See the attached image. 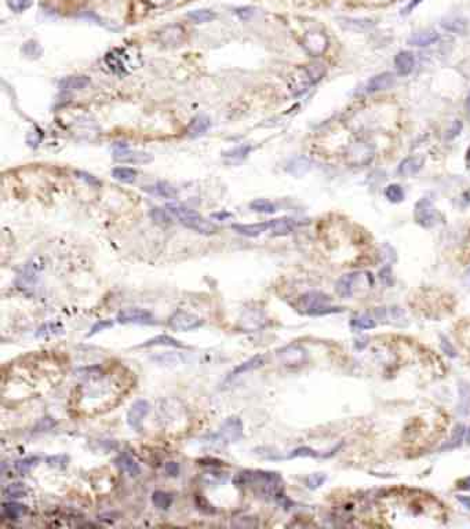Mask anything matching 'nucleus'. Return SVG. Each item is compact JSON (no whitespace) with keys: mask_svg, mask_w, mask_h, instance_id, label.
<instances>
[{"mask_svg":"<svg viewBox=\"0 0 470 529\" xmlns=\"http://www.w3.org/2000/svg\"><path fill=\"white\" fill-rule=\"evenodd\" d=\"M250 207L252 208V211H255V213H261V214H273L274 211H276V207H274L270 201L262 200V199L252 201V203L250 204Z\"/></svg>","mask_w":470,"mask_h":529,"instance_id":"nucleus-35","label":"nucleus"},{"mask_svg":"<svg viewBox=\"0 0 470 529\" xmlns=\"http://www.w3.org/2000/svg\"><path fill=\"white\" fill-rule=\"evenodd\" d=\"M41 270H43V265L40 262H37V261L28 262L24 266L23 270H21V273L18 274V288L23 289V291H28V289L33 288L37 284L39 279H40Z\"/></svg>","mask_w":470,"mask_h":529,"instance_id":"nucleus-7","label":"nucleus"},{"mask_svg":"<svg viewBox=\"0 0 470 529\" xmlns=\"http://www.w3.org/2000/svg\"><path fill=\"white\" fill-rule=\"evenodd\" d=\"M251 152L250 145H244V146H239L234 147L233 151L228 152L225 157H228L230 160H243L244 157H247V155Z\"/></svg>","mask_w":470,"mask_h":529,"instance_id":"nucleus-38","label":"nucleus"},{"mask_svg":"<svg viewBox=\"0 0 470 529\" xmlns=\"http://www.w3.org/2000/svg\"><path fill=\"white\" fill-rule=\"evenodd\" d=\"M436 40H439V33L430 29V31L418 32L415 35H412L408 39V43L412 46H429Z\"/></svg>","mask_w":470,"mask_h":529,"instance_id":"nucleus-24","label":"nucleus"},{"mask_svg":"<svg viewBox=\"0 0 470 529\" xmlns=\"http://www.w3.org/2000/svg\"><path fill=\"white\" fill-rule=\"evenodd\" d=\"M33 0H7V6L14 13H23L32 6Z\"/></svg>","mask_w":470,"mask_h":529,"instance_id":"nucleus-40","label":"nucleus"},{"mask_svg":"<svg viewBox=\"0 0 470 529\" xmlns=\"http://www.w3.org/2000/svg\"><path fill=\"white\" fill-rule=\"evenodd\" d=\"M103 62H105L109 71L119 76L127 75L134 68L133 67L134 65V59L131 57V54L127 53L125 49L111 50L103 57Z\"/></svg>","mask_w":470,"mask_h":529,"instance_id":"nucleus-4","label":"nucleus"},{"mask_svg":"<svg viewBox=\"0 0 470 529\" xmlns=\"http://www.w3.org/2000/svg\"><path fill=\"white\" fill-rule=\"evenodd\" d=\"M37 460H39V459L36 458V456L35 458L31 456V458L21 459V460H17V462H15V469H17L19 473H28L32 467L37 464Z\"/></svg>","mask_w":470,"mask_h":529,"instance_id":"nucleus-39","label":"nucleus"},{"mask_svg":"<svg viewBox=\"0 0 470 529\" xmlns=\"http://www.w3.org/2000/svg\"><path fill=\"white\" fill-rule=\"evenodd\" d=\"M174 498L173 495L164 491H155L152 494V504L157 510H168L173 506Z\"/></svg>","mask_w":470,"mask_h":529,"instance_id":"nucleus-26","label":"nucleus"},{"mask_svg":"<svg viewBox=\"0 0 470 529\" xmlns=\"http://www.w3.org/2000/svg\"><path fill=\"white\" fill-rule=\"evenodd\" d=\"M277 357L280 358L283 364L300 365L301 363H304L306 354H305V350L302 347L291 345V346H286L280 349L277 351Z\"/></svg>","mask_w":470,"mask_h":529,"instance_id":"nucleus-13","label":"nucleus"},{"mask_svg":"<svg viewBox=\"0 0 470 529\" xmlns=\"http://www.w3.org/2000/svg\"><path fill=\"white\" fill-rule=\"evenodd\" d=\"M467 442L470 444V429H469V434H467Z\"/></svg>","mask_w":470,"mask_h":529,"instance_id":"nucleus-59","label":"nucleus"},{"mask_svg":"<svg viewBox=\"0 0 470 529\" xmlns=\"http://www.w3.org/2000/svg\"><path fill=\"white\" fill-rule=\"evenodd\" d=\"M151 346H171L178 347V349H186L184 343H181L178 339L173 338L170 335H157L155 338L148 339L146 342L142 343L141 347H151Z\"/></svg>","mask_w":470,"mask_h":529,"instance_id":"nucleus-20","label":"nucleus"},{"mask_svg":"<svg viewBox=\"0 0 470 529\" xmlns=\"http://www.w3.org/2000/svg\"><path fill=\"white\" fill-rule=\"evenodd\" d=\"M466 281H467V284H470V270L467 271V274H466Z\"/></svg>","mask_w":470,"mask_h":529,"instance_id":"nucleus-56","label":"nucleus"},{"mask_svg":"<svg viewBox=\"0 0 470 529\" xmlns=\"http://www.w3.org/2000/svg\"><path fill=\"white\" fill-rule=\"evenodd\" d=\"M394 84V76L390 72H385L381 75H376L372 77L371 80L368 81L367 90L370 93H375V91H381V90H388Z\"/></svg>","mask_w":470,"mask_h":529,"instance_id":"nucleus-16","label":"nucleus"},{"mask_svg":"<svg viewBox=\"0 0 470 529\" xmlns=\"http://www.w3.org/2000/svg\"><path fill=\"white\" fill-rule=\"evenodd\" d=\"M117 323L120 324H153V316L148 310L143 309H127L120 311L116 317Z\"/></svg>","mask_w":470,"mask_h":529,"instance_id":"nucleus-11","label":"nucleus"},{"mask_svg":"<svg viewBox=\"0 0 470 529\" xmlns=\"http://www.w3.org/2000/svg\"><path fill=\"white\" fill-rule=\"evenodd\" d=\"M167 209L174 217H177L179 222L182 223L185 227H188L190 230H195L196 233H200V235H214V233L218 231V227H217L215 223L202 217L196 211L186 208L184 205L170 204L167 205Z\"/></svg>","mask_w":470,"mask_h":529,"instance_id":"nucleus-1","label":"nucleus"},{"mask_svg":"<svg viewBox=\"0 0 470 529\" xmlns=\"http://www.w3.org/2000/svg\"><path fill=\"white\" fill-rule=\"evenodd\" d=\"M137 170L130 168V167H116L112 170V177L119 182L123 183H133L137 179Z\"/></svg>","mask_w":470,"mask_h":529,"instance_id":"nucleus-28","label":"nucleus"},{"mask_svg":"<svg viewBox=\"0 0 470 529\" xmlns=\"http://www.w3.org/2000/svg\"><path fill=\"white\" fill-rule=\"evenodd\" d=\"M385 196L392 203H400L404 200V192L400 185H389L386 187Z\"/></svg>","mask_w":470,"mask_h":529,"instance_id":"nucleus-34","label":"nucleus"},{"mask_svg":"<svg viewBox=\"0 0 470 529\" xmlns=\"http://www.w3.org/2000/svg\"><path fill=\"white\" fill-rule=\"evenodd\" d=\"M296 456H317L313 449L308 448V447H302L295 451H292L291 455H288V458H296Z\"/></svg>","mask_w":470,"mask_h":529,"instance_id":"nucleus-44","label":"nucleus"},{"mask_svg":"<svg viewBox=\"0 0 470 529\" xmlns=\"http://www.w3.org/2000/svg\"><path fill=\"white\" fill-rule=\"evenodd\" d=\"M76 177L77 178L83 179V181H86L89 185H99V183H101L98 179L95 178L94 175H91V174L89 173H84V171H76Z\"/></svg>","mask_w":470,"mask_h":529,"instance_id":"nucleus-45","label":"nucleus"},{"mask_svg":"<svg viewBox=\"0 0 470 529\" xmlns=\"http://www.w3.org/2000/svg\"><path fill=\"white\" fill-rule=\"evenodd\" d=\"M295 227V221L291 218H280L270 221V230L273 235H287Z\"/></svg>","mask_w":470,"mask_h":529,"instance_id":"nucleus-27","label":"nucleus"},{"mask_svg":"<svg viewBox=\"0 0 470 529\" xmlns=\"http://www.w3.org/2000/svg\"><path fill=\"white\" fill-rule=\"evenodd\" d=\"M236 15H238L240 19H248V18H251L252 15H254V9L252 7H240V9H236Z\"/></svg>","mask_w":470,"mask_h":529,"instance_id":"nucleus-46","label":"nucleus"},{"mask_svg":"<svg viewBox=\"0 0 470 529\" xmlns=\"http://www.w3.org/2000/svg\"><path fill=\"white\" fill-rule=\"evenodd\" d=\"M151 412V404L146 400H137L131 405L129 412H127V425L139 432L142 427V422Z\"/></svg>","mask_w":470,"mask_h":529,"instance_id":"nucleus-8","label":"nucleus"},{"mask_svg":"<svg viewBox=\"0 0 470 529\" xmlns=\"http://www.w3.org/2000/svg\"><path fill=\"white\" fill-rule=\"evenodd\" d=\"M116 462L117 466L120 467L121 470H123L129 477L135 478V477H138L139 474H141V467H139V464L137 463V460H135L131 455L127 454V452H123L121 455H119V458H117Z\"/></svg>","mask_w":470,"mask_h":529,"instance_id":"nucleus-17","label":"nucleus"},{"mask_svg":"<svg viewBox=\"0 0 470 529\" xmlns=\"http://www.w3.org/2000/svg\"><path fill=\"white\" fill-rule=\"evenodd\" d=\"M68 458L65 455H57L47 458V464L51 467H65L68 464Z\"/></svg>","mask_w":470,"mask_h":529,"instance_id":"nucleus-43","label":"nucleus"},{"mask_svg":"<svg viewBox=\"0 0 470 529\" xmlns=\"http://www.w3.org/2000/svg\"><path fill=\"white\" fill-rule=\"evenodd\" d=\"M394 65L400 75H408L414 68V55L410 51H401L394 58Z\"/></svg>","mask_w":470,"mask_h":529,"instance_id":"nucleus-23","label":"nucleus"},{"mask_svg":"<svg viewBox=\"0 0 470 529\" xmlns=\"http://www.w3.org/2000/svg\"><path fill=\"white\" fill-rule=\"evenodd\" d=\"M211 123L208 117H206V116H197L196 119H193L192 124L189 127V134L192 137H199V135L206 133Z\"/></svg>","mask_w":470,"mask_h":529,"instance_id":"nucleus-31","label":"nucleus"},{"mask_svg":"<svg viewBox=\"0 0 470 529\" xmlns=\"http://www.w3.org/2000/svg\"><path fill=\"white\" fill-rule=\"evenodd\" d=\"M151 218L159 225H170L171 223V217L166 209L157 208V207L151 209Z\"/></svg>","mask_w":470,"mask_h":529,"instance_id":"nucleus-36","label":"nucleus"},{"mask_svg":"<svg viewBox=\"0 0 470 529\" xmlns=\"http://www.w3.org/2000/svg\"><path fill=\"white\" fill-rule=\"evenodd\" d=\"M148 2L153 6H161L164 5V3H168L170 0H148Z\"/></svg>","mask_w":470,"mask_h":529,"instance_id":"nucleus-53","label":"nucleus"},{"mask_svg":"<svg viewBox=\"0 0 470 529\" xmlns=\"http://www.w3.org/2000/svg\"><path fill=\"white\" fill-rule=\"evenodd\" d=\"M466 482H467V488H470V478H467V480H466Z\"/></svg>","mask_w":470,"mask_h":529,"instance_id":"nucleus-58","label":"nucleus"},{"mask_svg":"<svg viewBox=\"0 0 470 529\" xmlns=\"http://www.w3.org/2000/svg\"><path fill=\"white\" fill-rule=\"evenodd\" d=\"M302 46L312 55H322L327 50V36L322 31H309L308 33H305Z\"/></svg>","mask_w":470,"mask_h":529,"instance_id":"nucleus-10","label":"nucleus"},{"mask_svg":"<svg viewBox=\"0 0 470 529\" xmlns=\"http://www.w3.org/2000/svg\"><path fill=\"white\" fill-rule=\"evenodd\" d=\"M463 257H465V259H470V235L467 240L465 241V245H463Z\"/></svg>","mask_w":470,"mask_h":529,"instance_id":"nucleus-50","label":"nucleus"},{"mask_svg":"<svg viewBox=\"0 0 470 529\" xmlns=\"http://www.w3.org/2000/svg\"><path fill=\"white\" fill-rule=\"evenodd\" d=\"M421 2L422 0H414V2H411V3L407 6V9H405V13H410L414 7H417V5H419Z\"/></svg>","mask_w":470,"mask_h":529,"instance_id":"nucleus-52","label":"nucleus"},{"mask_svg":"<svg viewBox=\"0 0 470 529\" xmlns=\"http://www.w3.org/2000/svg\"><path fill=\"white\" fill-rule=\"evenodd\" d=\"M326 73V68L322 64H310L308 67L302 68L296 72V75L292 77L290 90L294 95H300L309 89L310 86L322 80V77Z\"/></svg>","mask_w":470,"mask_h":529,"instance_id":"nucleus-2","label":"nucleus"},{"mask_svg":"<svg viewBox=\"0 0 470 529\" xmlns=\"http://www.w3.org/2000/svg\"><path fill=\"white\" fill-rule=\"evenodd\" d=\"M27 47H29L31 49V51H28V53H25L27 55H31V57H37L39 54H40V47H39V45L36 43V41H29V43H27Z\"/></svg>","mask_w":470,"mask_h":529,"instance_id":"nucleus-48","label":"nucleus"},{"mask_svg":"<svg viewBox=\"0 0 470 529\" xmlns=\"http://www.w3.org/2000/svg\"><path fill=\"white\" fill-rule=\"evenodd\" d=\"M466 160H467V163L470 164V147L467 149V156H466Z\"/></svg>","mask_w":470,"mask_h":529,"instance_id":"nucleus-55","label":"nucleus"},{"mask_svg":"<svg viewBox=\"0 0 470 529\" xmlns=\"http://www.w3.org/2000/svg\"><path fill=\"white\" fill-rule=\"evenodd\" d=\"M189 19H192L193 23L203 24V23H211L217 18V14L212 10L208 9H200V10H192L186 14Z\"/></svg>","mask_w":470,"mask_h":529,"instance_id":"nucleus-29","label":"nucleus"},{"mask_svg":"<svg viewBox=\"0 0 470 529\" xmlns=\"http://www.w3.org/2000/svg\"><path fill=\"white\" fill-rule=\"evenodd\" d=\"M459 502L462 503V504H465L467 509H470V498H465V496H459Z\"/></svg>","mask_w":470,"mask_h":529,"instance_id":"nucleus-54","label":"nucleus"},{"mask_svg":"<svg viewBox=\"0 0 470 529\" xmlns=\"http://www.w3.org/2000/svg\"><path fill=\"white\" fill-rule=\"evenodd\" d=\"M301 307L305 309L308 314H324V313H332L336 311L335 307H330L328 297L320 292H308L302 295L300 299Z\"/></svg>","mask_w":470,"mask_h":529,"instance_id":"nucleus-5","label":"nucleus"},{"mask_svg":"<svg viewBox=\"0 0 470 529\" xmlns=\"http://www.w3.org/2000/svg\"><path fill=\"white\" fill-rule=\"evenodd\" d=\"M203 324H204L203 319L193 314V313H188V311L184 310L175 311L168 319V325L171 328L175 329V331H181V332L200 328Z\"/></svg>","mask_w":470,"mask_h":529,"instance_id":"nucleus-6","label":"nucleus"},{"mask_svg":"<svg viewBox=\"0 0 470 529\" xmlns=\"http://www.w3.org/2000/svg\"><path fill=\"white\" fill-rule=\"evenodd\" d=\"M232 227L233 230L238 231L239 235L247 237H257L265 231L270 230V221L269 222L251 223V225H233Z\"/></svg>","mask_w":470,"mask_h":529,"instance_id":"nucleus-14","label":"nucleus"},{"mask_svg":"<svg viewBox=\"0 0 470 529\" xmlns=\"http://www.w3.org/2000/svg\"><path fill=\"white\" fill-rule=\"evenodd\" d=\"M265 364V358L262 356H255L250 358V360L244 361L242 364H239L236 368L233 369L232 372L228 375V380L230 379H234L240 376V375L246 374V372H250V371H254V369L261 368L262 365Z\"/></svg>","mask_w":470,"mask_h":529,"instance_id":"nucleus-15","label":"nucleus"},{"mask_svg":"<svg viewBox=\"0 0 470 529\" xmlns=\"http://www.w3.org/2000/svg\"><path fill=\"white\" fill-rule=\"evenodd\" d=\"M115 160L119 163H130V164H145L152 161V155L146 152L131 151L129 146H117L113 153Z\"/></svg>","mask_w":470,"mask_h":529,"instance_id":"nucleus-9","label":"nucleus"},{"mask_svg":"<svg viewBox=\"0 0 470 529\" xmlns=\"http://www.w3.org/2000/svg\"><path fill=\"white\" fill-rule=\"evenodd\" d=\"M415 219L423 227L435 226L436 209L429 199H421L415 205Z\"/></svg>","mask_w":470,"mask_h":529,"instance_id":"nucleus-12","label":"nucleus"},{"mask_svg":"<svg viewBox=\"0 0 470 529\" xmlns=\"http://www.w3.org/2000/svg\"><path fill=\"white\" fill-rule=\"evenodd\" d=\"M27 492V489L23 484H10L7 485L3 491L6 498H23L24 495Z\"/></svg>","mask_w":470,"mask_h":529,"instance_id":"nucleus-37","label":"nucleus"},{"mask_svg":"<svg viewBox=\"0 0 470 529\" xmlns=\"http://www.w3.org/2000/svg\"><path fill=\"white\" fill-rule=\"evenodd\" d=\"M243 422L236 416L228 418L222 425H221L220 430L215 433L214 436H211L210 442L218 447H225V445L236 442L242 438L243 436Z\"/></svg>","mask_w":470,"mask_h":529,"instance_id":"nucleus-3","label":"nucleus"},{"mask_svg":"<svg viewBox=\"0 0 470 529\" xmlns=\"http://www.w3.org/2000/svg\"><path fill=\"white\" fill-rule=\"evenodd\" d=\"M232 217V214H229V213H218V214H212V218H217V219H220V221H224V219L226 218H230Z\"/></svg>","mask_w":470,"mask_h":529,"instance_id":"nucleus-51","label":"nucleus"},{"mask_svg":"<svg viewBox=\"0 0 470 529\" xmlns=\"http://www.w3.org/2000/svg\"><path fill=\"white\" fill-rule=\"evenodd\" d=\"M358 277H360L358 273L346 274V276L340 277L338 283H336V292L339 293L340 297H344V298L352 297L353 295V285L358 280Z\"/></svg>","mask_w":470,"mask_h":529,"instance_id":"nucleus-19","label":"nucleus"},{"mask_svg":"<svg viewBox=\"0 0 470 529\" xmlns=\"http://www.w3.org/2000/svg\"><path fill=\"white\" fill-rule=\"evenodd\" d=\"M443 27L445 28V29H448V31L463 33V32L466 31L467 25H466L465 19H462V18H448V19H445L443 23Z\"/></svg>","mask_w":470,"mask_h":529,"instance_id":"nucleus-33","label":"nucleus"},{"mask_svg":"<svg viewBox=\"0 0 470 529\" xmlns=\"http://www.w3.org/2000/svg\"><path fill=\"white\" fill-rule=\"evenodd\" d=\"M62 332V325L58 324V323H46L45 325H41L40 328L36 331V336L37 338H49V336H54V335L61 334Z\"/></svg>","mask_w":470,"mask_h":529,"instance_id":"nucleus-32","label":"nucleus"},{"mask_svg":"<svg viewBox=\"0 0 470 529\" xmlns=\"http://www.w3.org/2000/svg\"><path fill=\"white\" fill-rule=\"evenodd\" d=\"M164 470L170 477H178L179 476V464L177 462H168L164 466Z\"/></svg>","mask_w":470,"mask_h":529,"instance_id":"nucleus-47","label":"nucleus"},{"mask_svg":"<svg viewBox=\"0 0 470 529\" xmlns=\"http://www.w3.org/2000/svg\"><path fill=\"white\" fill-rule=\"evenodd\" d=\"M423 163H425V159L422 156H419V157H407L405 160L400 163L399 171L400 174H403L405 177H411V175L417 174L423 167Z\"/></svg>","mask_w":470,"mask_h":529,"instance_id":"nucleus-21","label":"nucleus"},{"mask_svg":"<svg viewBox=\"0 0 470 529\" xmlns=\"http://www.w3.org/2000/svg\"><path fill=\"white\" fill-rule=\"evenodd\" d=\"M90 84V79L87 76H69L67 79H63L59 84V89L63 93H73V91H79V90L86 89Z\"/></svg>","mask_w":470,"mask_h":529,"instance_id":"nucleus-18","label":"nucleus"},{"mask_svg":"<svg viewBox=\"0 0 470 529\" xmlns=\"http://www.w3.org/2000/svg\"><path fill=\"white\" fill-rule=\"evenodd\" d=\"M27 509L23 504H18V503L9 502L3 504V517L5 518H9V520L17 521L19 520V517L25 514Z\"/></svg>","mask_w":470,"mask_h":529,"instance_id":"nucleus-30","label":"nucleus"},{"mask_svg":"<svg viewBox=\"0 0 470 529\" xmlns=\"http://www.w3.org/2000/svg\"><path fill=\"white\" fill-rule=\"evenodd\" d=\"M353 324L360 329H370V328H374V327H375V323H374V320H371V319H370L368 316L358 317V319H356V320L353 321Z\"/></svg>","mask_w":470,"mask_h":529,"instance_id":"nucleus-42","label":"nucleus"},{"mask_svg":"<svg viewBox=\"0 0 470 529\" xmlns=\"http://www.w3.org/2000/svg\"><path fill=\"white\" fill-rule=\"evenodd\" d=\"M143 191L148 192L153 196H159V197H164V199H173L177 196V191L171 186L170 183L167 182H156L155 185H149V186L143 187Z\"/></svg>","mask_w":470,"mask_h":529,"instance_id":"nucleus-22","label":"nucleus"},{"mask_svg":"<svg viewBox=\"0 0 470 529\" xmlns=\"http://www.w3.org/2000/svg\"><path fill=\"white\" fill-rule=\"evenodd\" d=\"M160 39L163 43H168V45H178L184 39V31L182 28L178 25H173V27H167L164 31L160 33Z\"/></svg>","mask_w":470,"mask_h":529,"instance_id":"nucleus-25","label":"nucleus"},{"mask_svg":"<svg viewBox=\"0 0 470 529\" xmlns=\"http://www.w3.org/2000/svg\"><path fill=\"white\" fill-rule=\"evenodd\" d=\"M467 109H469V113H470V95H469V98H467Z\"/></svg>","mask_w":470,"mask_h":529,"instance_id":"nucleus-57","label":"nucleus"},{"mask_svg":"<svg viewBox=\"0 0 470 529\" xmlns=\"http://www.w3.org/2000/svg\"><path fill=\"white\" fill-rule=\"evenodd\" d=\"M324 481V476H318V474H314L308 480V485L310 488H316L318 485H322V482Z\"/></svg>","mask_w":470,"mask_h":529,"instance_id":"nucleus-49","label":"nucleus"},{"mask_svg":"<svg viewBox=\"0 0 470 529\" xmlns=\"http://www.w3.org/2000/svg\"><path fill=\"white\" fill-rule=\"evenodd\" d=\"M113 325V321L111 320H99L97 321L93 327H91V331H90V334L89 336H93V335L95 334H98V332H101V331H103V329H106V328H111Z\"/></svg>","mask_w":470,"mask_h":529,"instance_id":"nucleus-41","label":"nucleus"}]
</instances>
